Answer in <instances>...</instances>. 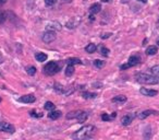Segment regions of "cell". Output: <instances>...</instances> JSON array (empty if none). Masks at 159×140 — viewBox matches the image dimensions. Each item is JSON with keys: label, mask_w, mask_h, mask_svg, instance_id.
Returning <instances> with one entry per match:
<instances>
[{"label": "cell", "mask_w": 159, "mask_h": 140, "mask_svg": "<svg viewBox=\"0 0 159 140\" xmlns=\"http://www.w3.org/2000/svg\"><path fill=\"white\" fill-rule=\"evenodd\" d=\"M135 79L139 83H143V84H157L158 83V79L156 77L146 75V73H136Z\"/></svg>", "instance_id": "2"}, {"label": "cell", "mask_w": 159, "mask_h": 140, "mask_svg": "<svg viewBox=\"0 0 159 140\" xmlns=\"http://www.w3.org/2000/svg\"><path fill=\"white\" fill-rule=\"evenodd\" d=\"M93 86H94L95 89H101V88H103V83H100V82H95V83H93Z\"/></svg>", "instance_id": "32"}, {"label": "cell", "mask_w": 159, "mask_h": 140, "mask_svg": "<svg viewBox=\"0 0 159 140\" xmlns=\"http://www.w3.org/2000/svg\"><path fill=\"white\" fill-rule=\"evenodd\" d=\"M101 1H103V2H109L110 0H101Z\"/></svg>", "instance_id": "38"}, {"label": "cell", "mask_w": 159, "mask_h": 140, "mask_svg": "<svg viewBox=\"0 0 159 140\" xmlns=\"http://www.w3.org/2000/svg\"><path fill=\"white\" fill-rule=\"evenodd\" d=\"M87 117H88V114H87L86 112H84V110H80V113L77 114L76 119L79 120L80 123H84V121H86Z\"/></svg>", "instance_id": "13"}, {"label": "cell", "mask_w": 159, "mask_h": 140, "mask_svg": "<svg viewBox=\"0 0 159 140\" xmlns=\"http://www.w3.org/2000/svg\"><path fill=\"white\" fill-rule=\"evenodd\" d=\"M158 53V48H157V46H149L146 48V54L147 55H155V54H157Z\"/></svg>", "instance_id": "16"}, {"label": "cell", "mask_w": 159, "mask_h": 140, "mask_svg": "<svg viewBox=\"0 0 159 140\" xmlns=\"http://www.w3.org/2000/svg\"><path fill=\"white\" fill-rule=\"evenodd\" d=\"M19 101L22 102V103H34L35 101H36V97L33 94H26L21 96Z\"/></svg>", "instance_id": "10"}, {"label": "cell", "mask_w": 159, "mask_h": 140, "mask_svg": "<svg viewBox=\"0 0 159 140\" xmlns=\"http://www.w3.org/2000/svg\"><path fill=\"white\" fill-rule=\"evenodd\" d=\"M58 0H45V5L47 7H51V5H54L57 2Z\"/></svg>", "instance_id": "29"}, {"label": "cell", "mask_w": 159, "mask_h": 140, "mask_svg": "<svg viewBox=\"0 0 159 140\" xmlns=\"http://www.w3.org/2000/svg\"><path fill=\"white\" fill-rule=\"evenodd\" d=\"M2 62H3V56L0 53V64H2Z\"/></svg>", "instance_id": "34"}, {"label": "cell", "mask_w": 159, "mask_h": 140, "mask_svg": "<svg viewBox=\"0 0 159 140\" xmlns=\"http://www.w3.org/2000/svg\"><path fill=\"white\" fill-rule=\"evenodd\" d=\"M0 131H5V132H10V134H13L15 131L14 127L7 123V121H0Z\"/></svg>", "instance_id": "6"}, {"label": "cell", "mask_w": 159, "mask_h": 140, "mask_svg": "<svg viewBox=\"0 0 159 140\" xmlns=\"http://www.w3.org/2000/svg\"><path fill=\"white\" fill-rule=\"evenodd\" d=\"M159 112L155 110H146L144 112H142L141 114H139V119H145L146 117H148L149 115H158Z\"/></svg>", "instance_id": "7"}, {"label": "cell", "mask_w": 159, "mask_h": 140, "mask_svg": "<svg viewBox=\"0 0 159 140\" xmlns=\"http://www.w3.org/2000/svg\"><path fill=\"white\" fill-rule=\"evenodd\" d=\"M80 113V110H73V112H70V113H68L67 114V119H74V118H76L77 117V114Z\"/></svg>", "instance_id": "21"}, {"label": "cell", "mask_w": 159, "mask_h": 140, "mask_svg": "<svg viewBox=\"0 0 159 140\" xmlns=\"http://www.w3.org/2000/svg\"><path fill=\"white\" fill-rule=\"evenodd\" d=\"M110 117H111V119H113V118H116V117H117V113H116V112H114V113H112Z\"/></svg>", "instance_id": "33"}, {"label": "cell", "mask_w": 159, "mask_h": 140, "mask_svg": "<svg viewBox=\"0 0 159 140\" xmlns=\"http://www.w3.org/2000/svg\"><path fill=\"white\" fill-rule=\"evenodd\" d=\"M35 57H36L37 61H39V62H44V61L47 60V55H46L45 53H37L35 55Z\"/></svg>", "instance_id": "17"}, {"label": "cell", "mask_w": 159, "mask_h": 140, "mask_svg": "<svg viewBox=\"0 0 159 140\" xmlns=\"http://www.w3.org/2000/svg\"><path fill=\"white\" fill-rule=\"evenodd\" d=\"M101 119L104 120V121H108V120H111V117L108 114H103L101 115Z\"/></svg>", "instance_id": "31"}, {"label": "cell", "mask_w": 159, "mask_h": 140, "mask_svg": "<svg viewBox=\"0 0 159 140\" xmlns=\"http://www.w3.org/2000/svg\"><path fill=\"white\" fill-rule=\"evenodd\" d=\"M74 67H73V65H68V67H67V69H65V75H68V77H70V75H72L73 73H74Z\"/></svg>", "instance_id": "22"}, {"label": "cell", "mask_w": 159, "mask_h": 140, "mask_svg": "<svg viewBox=\"0 0 159 140\" xmlns=\"http://www.w3.org/2000/svg\"><path fill=\"white\" fill-rule=\"evenodd\" d=\"M137 1H141V2H143V3H146V2H147V0H137Z\"/></svg>", "instance_id": "37"}, {"label": "cell", "mask_w": 159, "mask_h": 140, "mask_svg": "<svg viewBox=\"0 0 159 140\" xmlns=\"http://www.w3.org/2000/svg\"><path fill=\"white\" fill-rule=\"evenodd\" d=\"M0 102H1V99H0Z\"/></svg>", "instance_id": "40"}, {"label": "cell", "mask_w": 159, "mask_h": 140, "mask_svg": "<svg viewBox=\"0 0 159 140\" xmlns=\"http://www.w3.org/2000/svg\"><path fill=\"white\" fill-rule=\"evenodd\" d=\"M41 40L43 42H45L47 44H49L51 42H54L56 40V33L54 31H46L45 33L41 36Z\"/></svg>", "instance_id": "5"}, {"label": "cell", "mask_w": 159, "mask_h": 140, "mask_svg": "<svg viewBox=\"0 0 159 140\" xmlns=\"http://www.w3.org/2000/svg\"><path fill=\"white\" fill-rule=\"evenodd\" d=\"M109 35H110V34H106V35H103V36H101V38H107V37H109Z\"/></svg>", "instance_id": "36"}, {"label": "cell", "mask_w": 159, "mask_h": 140, "mask_svg": "<svg viewBox=\"0 0 159 140\" xmlns=\"http://www.w3.org/2000/svg\"><path fill=\"white\" fill-rule=\"evenodd\" d=\"M8 0H0V5H5Z\"/></svg>", "instance_id": "35"}, {"label": "cell", "mask_w": 159, "mask_h": 140, "mask_svg": "<svg viewBox=\"0 0 159 140\" xmlns=\"http://www.w3.org/2000/svg\"><path fill=\"white\" fill-rule=\"evenodd\" d=\"M150 72L152 75L156 77V78H159V65H155L150 68Z\"/></svg>", "instance_id": "19"}, {"label": "cell", "mask_w": 159, "mask_h": 140, "mask_svg": "<svg viewBox=\"0 0 159 140\" xmlns=\"http://www.w3.org/2000/svg\"><path fill=\"white\" fill-rule=\"evenodd\" d=\"M59 70H60V66L56 61H50L48 64H46V66L44 67V72L48 75H55Z\"/></svg>", "instance_id": "3"}, {"label": "cell", "mask_w": 159, "mask_h": 140, "mask_svg": "<svg viewBox=\"0 0 159 140\" xmlns=\"http://www.w3.org/2000/svg\"><path fill=\"white\" fill-rule=\"evenodd\" d=\"M30 115L32 116V117H41L43 114H41V113H36V110H33L30 112Z\"/></svg>", "instance_id": "28"}, {"label": "cell", "mask_w": 159, "mask_h": 140, "mask_svg": "<svg viewBox=\"0 0 159 140\" xmlns=\"http://www.w3.org/2000/svg\"><path fill=\"white\" fill-rule=\"evenodd\" d=\"M141 94H143L144 96H155V95L158 94V91L156 90H150V89H147V88H142L141 90Z\"/></svg>", "instance_id": "9"}, {"label": "cell", "mask_w": 159, "mask_h": 140, "mask_svg": "<svg viewBox=\"0 0 159 140\" xmlns=\"http://www.w3.org/2000/svg\"><path fill=\"white\" fill-rule=\"evenodd\" d=\"M95 132V127L92 125H86L83 126L82 128H80L79 130H76L75 132L72 134V138L74 140H86L87 138H90L94 135Z\"/></svg>", "instance_id": "1"}, {"label": "cell", "mask_w": 159, "mask_h": 140, "mask_svg": "<svg viewBox=\"0 0 159 140\" xmlns=\"http://www.w3.org/2000/svg\"><path fill=\"white\" fill-rule=\"evenodd\" d=\"M67 62H68V65H81L82 64L81 59L79 58H69L67 60Z\"/></svg>", "instance_id": "20"}, {"label": "cell", "mask_w": 159, "mask_h": 140, "mask_svg": "<svg viewBox=\"0 0 159 140\" xmlns=\"http://www.w3.org/2000/svg\"><path fill=\"white\" fill-rule=\"evenodd\" d=\"M156 43H157V44H158V45H159V37H158V38H157V40H156Z\"/></svg>", "instance_id": "39"}, {"label": "cell", "mask_w": 159, "mask_h": 140, "mask_svg": "<svg viewBox=\"0 0 159 140\" xmlns=\"http://www.w3.org/2000/svg\"><path fill=\"white\" fill-rule=\"evenodd\" d=\"M96 49H97V46L95 45V44H93V43H90V44H88V45L85 47V50H86L88 54H93V53H95Z\"/></svg>", "instance_id": "18"}, {"label": "cell", "mask_w": 159, "mask_h": 140, "mask_svg": "<svg viewBox=\"0 0 159 140\" xmlns=\"http://www.w3.org/2000/svg\"><path fill=\"white\" fill-rule=\"evenodd\" d=\"M111 101H112L113 103L123 104V103H125V102L128 101V99H126V96H125V95H118V96H114V97Z\"/></svg>", "instance_id": "11"}, {"label": "cell", "mask_w": 159, "mask_h": 140, "mask_svg": "<svg viewBox=\"0 0 159 140\" xmlns=\"http://www.w3.org/2000/svg\"><path fill=\"white\" fill-rule=\"evenodd\" d=\"M139 62H141V57L137 55H134V56H131L129 58V61H128V64H125V65H122L120 67V69L121 70H125L128 69V68H131V67H134V66L139 65Z\"/></svg>", "instance_id": "4"}, {"label": "cell", "mask_w": 159, "mask_h": 140, "mask_svg": "<svg viewBox=\"0 0 159 140\" xmlns=\"http://www.w3.org/2000/svg\"><path fill=\"white\" fill-rule=\"evenodd\" d=\"M134 117L135 115H133V114H126L121 118V124L123 126H129L132 123V120L134 119Z\"/></svg>", "instance_id": "8"}, {"label": "cell", "mask_w": 159, "mask_h": 140, "mask_svg": "<svg viewBox=\"0 0 159 140\" xmlns=\"http://www.w3.org/2000/svg\"><path fill=\"white\" fill-rule=\"evenodd\" d=\"M150 138H152V128L150 126H147L143 132V140H150Z\"/></svg>", "instance_id": "14"}, {"label": "cell", "mask_w": 159, "mask_h": 140, "mask_svg": "<svg viewBox=\"0 0 159 140\" xmlns=\"http://www.w3.org/2000/svg\"><path fill=\"white\" fill-rule=\"evenodd\" d=\"M44 107H45L46 110H55V104L52 103V102H50V101H48V102H46L45 105H44Z\"/></svg>", "instance_id": "23"}, {"label": "cell", "mask_w": 159, "mask_h": 140, "mask_svg": "<svg viewBox=\"0 0 159 140\" xmlns=\"http://www.w3.org/2000/svg\"><path fill=\"white\" fill-rule=\"evenodd\" d=\"M82 96L84 99H95L97 95L95 94V93H90V92H83L82 93Z\"/></svg>", "instance_id": "24"}, {"label": "cell", "mask_w": 159, "mask_h": 140, "mask_svg": "<svg viewBox=\"0 0 159 140\" xmlns=\"http://www.w3.org/2000/svg\"><path fill=\"white\" fill-rule=\"evenodd\" d=\"M60 116H61V112L60 110H50V113L48 114V117L50 119H58Z\"/></svg>", "instance_id": "15"}, {"label": "cell", "mask_w": 159, "mask_h": 140, "mask_svg": "<svg viewBox=\"0 0 159 140\" xmlns=\"http://www.w3.org/2000/svg\"><path fill=\"white\" fill-rule=\"evenodd\" d=\"M26 72L30 75H34L36 73V68H35L34 66H30V67L26 68Z\"/></svg>", "instance_id": "25"}, {"label": "cell", "mask_w": 159, "mask_h": 140, "mask_svg": "<svg viewBox=\"0 0 159 140\" xmlns=\"http://www.w3.org/2000/svg\"><path fill=\"white\" fill-rule=\"evenodd\" d=\"M105 65V62L103 60H99V59H96L94 60V66L97 67V68H103V66Z\"/></svg>", "instance_id": "26"}, {"label": "cell", "mask_w": 159, "mask_h": 140, "mask_svg": "<svg viewBox=\"0 0 159 140\" xmlns=\"http://www.w3.org/2000/svg\"><path fill=\"white\" fill-rule=\"evenodd\" d=\"M100 53H101V55L108 56L109 55V49H108V48H106L105 46H101V47H100Z\"/></svg>", "instance_id": "27"}, {"label": "cell", "mask_w": 159, "mask_h": 140, "mask_svg": "<svg viewBox=\"0 0 159 140\" xmlns=\"http://www.w3.org/2000/svg\"><path fill=\"white\" fill-rule=\"evenodd\" d=\"M100 10H101V5L99 3H94V5H90V14H97L98 12H100Z\"/></svg>", "instance_id": "12"}, {"label": "cell", "mask_w": 159, "mask_h": 140, "mask_svg": "<svg viewBox=\"0 0 159 140\" xmlns=\"http://www.w3.org/2000/svg\"><path fill=\"white\" fill-rule=\"evenodd\" d=\"M7 19V15H5V12H0V23H3Z\"/></svg>", "instance_id": "30"}]
</instances>
